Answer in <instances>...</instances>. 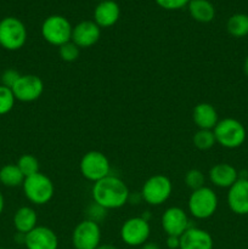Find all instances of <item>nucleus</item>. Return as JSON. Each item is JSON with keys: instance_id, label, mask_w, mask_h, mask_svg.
Listing matches in <instances>:
<instances>
[{"instance_id": "24", "label": "nucleus", "mask_w": 248, "mask_h": 249, "mask_svg": "<svg viewBox=\"0 0 248 249\" xmlns=\"http://www.w3.org/2000/svg\"><path fill=\"white\" fill-rule=\"evenodd\" d=\"M192 141H194V145L196 146V148L201 151L211 150L216 143L213 130H206V129H198L195 133Z\"/></svg>"}, {"instance_id": "32", "label": "nucleus", "mask_w": 248, "mask_h": 249, "mask_svg": "<svg viewBox=\"0 0 248 249\" xmlns=\"http://www.w3.org/2000/svg\"><path fill=\"white\" fill-rule=\"evenodd\" d=\"M167 247L169 249H179L180 248V237H177V236H168Z\"/></svg>"}, {"instance_id": "12", "label": "nucleus", "mask_w": 248, "mask_h": 249, "mask_svg": "<svg viewBox=\"0 0 248 249\" xmlns=\"http://www.w3.org/2000/svg\"><path fill=\"white\" fill-rule=\"evenodd\" d=\"M162 228L168 236H180L190 228L187 213L180 207H169L162 215Z\"/></svg>"}, {"instance_id": "36", "label": "nucleus", "mask_w": 248, "mask_h": 249, "mask_svg": "<svg viewBox=\"0 0 248 249\" xmlns=\"http://www.w3.org/2000/svg\"><path fill=\"white\" fill-rule=\"evenodd\" d=\"M243 72H245V74L248 77V56L246 57L245 63H243Z\"/></svg>"}, {"instance_id": "4", "label": "nucleus", "mask_w": 248, "mask_h": 249, "mask_svg": "<svg viewBox=\"0 0 248 249\" xmlns=\"http://www.w3.org/2000/svg\"><path fill=\"white\" fill-rule=\"evenodd\" d=\"M27 41V28L23 22L14 16L0 21V46L7 51H17Z\"/></svg>"}, {"instance_id": "30", "label": "nucleus", "mask_w": 248, "mask_h": 249, "mask_svg": "<svg viewBox=\"0 0 248 249\" xmlns=\"http://www.w3.org/2000/svg\"><path fill=\"white\" fill-rule=\"evenodd\" d=\"M19 77H21V74H19L16 70H14V68L5 70L1 74V85L12 89V87L16 84V82L19 79Z\"/></svg>"}, {"instance_id": "7", "label": "nucleus", "mask_w": 248, "mask_h": 249, "mask_svg": "<svg viewBox=\"0 0 248 249\" xmlns=\"http://www.w3.org/2000/svg\"><path fill=\"white\" fill-rule=\"evenodd\" d=\"M173 192V184L165 175L157 174L148 178L141 189V197L150 206H160L169 199Z\"/></svg>"}, {"instance_id": "13", "label": "nucleus", "mask_w": 248, "mask_h": 249, "mask_svg": "<svg viewBox=\"0 0 248 249\" xmlns=\"http://www.w3.org/2000/svg\"><path fill=\"white\" fill-rule=\"evenodd\" d=\"M226 201L230 211L236 215H248V179L238 178L229 189Z\"/></svg>"}, {"instance_id": "37", "label": "nucleus", "mask_w": 248, "mask_h": 249, "mask_svg": "<svg viewBox=\"0 0 248 249\" xmlns=\"http://www.w3.org/2000/svg\"><path fill=\"white\" fill-rule=\"evenodd\" d=\"M96 1H99V2H100V1H104V0H96Z\"/></svg>"}, {"instance_id": "26", "label": "nucleus", "mask_w": 248, "mask_h": 249, "mask_svg": "<svg viewBox=\"0 0 248 249\" xmlns=\"http://www.w3.org/2000/svg\"><path fill=\"white\" fill-rule=\"evenodd\" d=\"M15 101L16 99L12 90L4 85H0V116H5L11 112L15 106Z\"/></svg>"}, {"instance_id": "2", "label": "nucleus", "mask_w": 248, "mask_h": 249, "mask_svg": "<svg viewBox=\"0 0 248 249\" xmlns=\"http://www.w3.org/2000/svg\"><path fill=\"white\" fill-rule=\"evenodd\" d=\"M216 143L224 148L235 150L241 147L247 139L245 125L235 118H224L213 129Z\"/></svg>"}, {"instance_id": "18", "label": "nucleus", "mask_w": 248, "mask_h": 249, "mask_svg": "<svg viewBox=\"0 0 248 249\" xmlns=\"http://www.w3.org/2000/svg\"><path fill=\"white\" fill-rule=\"evenodd\" d=\"M208 177L214 186L229 190L238 180V172L229 163H218L211 168Z\"/></svg>"}, {"instance_id": "29", "label": "nucleus", "mask_w": 248, "mask_h": 249, "mask_svg": "<svg viewBox=\"0 0 248 249\" xmlns=\"http://www.w3.org/2000/svg\"><path fill=\"white\" fill-rule=\"evenodd\" d=\"M155 1L162 9L168 10V11H174V10H180L187 6L190 0H155Z\"/></svg>"}, {"instance_id": "33", "label": "nucleus", "mask_w": 248, "mask_h": 249, "mask_svg": "<svg viewBox=\"0 0 248 249\" xmlns=\"http://www.w3.org/2000/svg\"><path fill=\"white\" fill-rule=\"evenodd\" d=\"M140 249H159V247H158V245H156L153 242H146L141 246Z\"/></svg>"}, {"instance_id": "20", "label": "nucleus", "mask_w": 248, "mask_h": 249, "mask_svg": "<svg viewBox=\"0 0 248 249\" xmlns=\"http://www.w3.org/2000/svg\"><path fill=\"white\" fill-rule=\"evenodd\" d=\"M38 215L36 212L31 207H21L16 211L14 215V226L17 232L27 235L34 228H36Z\"/></svg>"}, {"instance_id": "9", "label": "nucleus", "mask_w": 248, "mask_h": 249, "mask_svg": "<svg viewBox=\"0 0 248 249\" xmlns=\"http://www.w3.org/2000/svg\"><path fill=\"white\" fill-rule=\"evenodd\" d=\"M101 229L95 221L85 219L74 228L72 245L75 249H96L101 245Z\"/></svg>"}, {"instance_id": "16", "label": "nucleus", "mask_w": 248, "mask_h": 249, "mask_svg": "<svg viewBox=\"0 0 248 249\" xmlns=\"http://www.w3.org/2000/svg\"><path fill=\"white\" fill-rule=\"evenodd\" d=\"M214 242L211 233L202 229L190 226L180 236L179 249H213Z\"/></svg>"}, {"instance_id": "5", "label": "nucleus", "mask_w": 248, "mask_h": 249, "mask_svg": "<svg viewBox=\"0 0 248 249\" xmlns=\"http://www.w3.org/2000/svg\"><path fill=\"white\" fill-rule=\"evenodd\" d=\"M189 213L196 219H208L218 209V196L211 187L203 186L192 191L187 201Z\"/></svg>"}, {"instance_id": "35", "label": "nucleus", "mask_w": 248, "mask_h": 249, "mask_svg": "<svg viewBox=\"0 0 248 249\" xmlns=\"http://www.w3.org/2000/svg\"><path fill=\"white\" fill-rule=\"evenodd\" d=\"M96 249H117L113 245H109V243H105V245H100Z\"/></svg>"}, {"instance_id": "22", "label": "nucleus", "mask_w": 248, "mask_h": 249, "mask_svg": "<svg viewBox=\"0 0 248 249\" xmlns=\"http://www.w3.org/2000/svg\"><path fill=\"white\" fill-rule=\"evenodd\" d=\"M226 31L235 38H245L248 36V15L235 14L229 17Z\"/></svg>"}, {"instance_id": "1", "label": "nucleus", "mask_w": 248, "mask_h": 249, "mask_svg": "<svg viewBox=\"0 0 248 249\" xmlns=\"http://www.w3.org/2000/svg\"><path fill=\"white\" fill-rule=\"evenodd\" d=\"M92 199L106 211L118 209L125 206L129 201L128 186L118 177L108 175L99 181L94 182L91 189Z\"/></svg>"}, {"instance_id": "17", "label": "nucleus", "mask_w": 248, "mask_h": 249, "mask_svg": "<svg viewBox=\"0 0 248 249\" xmlns=\"http://www.w3.org/2000/svg\"><path fill=\"white\" fill-rule=\"evenodd\" d=\"M121 16V7L114 0H104L96 5L92 21L100 28H109L118 22Z\"/></svg>"}, {"instance_id": "34", "label": "nucleus", "mask_w": 248, "mask_h": 249, "mask_svg": "<svg viewBox=\"0 0 248 249\" xmlns=\"http://www.w3.org/2000/svg\"><path fill=\"white\" fill-rule=\"evenodd\" d=\"M4 207H5V199H4V196H2L1 191H0V215H1L2 211H4Z\"/></svg>"}, {"instance_id": "10", "label": "nucleus", "mask_w": 248, "mask_h": 249, "mask_svg": "<svg viewBox=\"0 0 248 249\" xmlns=\"http://www.w3.org/2000/svg\"><path fill=\"white\" fill-rule=\"evenodd\" d=\"M151 228L142 216H134L124 221L121 228V238L126 246L141 247L150 237Z\"/></svg>"}, {"instance_id": "38", "label": "nucleus", "mask_w": 248, "mask_h": 249, "mask_svg": "<svg viewBox=\"0 0 248 249\" xmlns=\"http://www.w3.org/2000/svg\"><path fill=\"white\" fill-rule=\"evenodd\" d=\"M0 249H6V248H0Z\"/></svg>"}, {"instance_id": "25", "label": "nucleus", "mask_w": 248, "mask_h": 249, "mask_svg": "<svg viewBox=\"0 0 248 249\" xmlns=\"http://www.w3.org/2000/svg\"><path fill=\"white\" fill-rule=\"evenodd\" d=\"M17 167L21 170L24 178H28L31 175L39 173V162L34 156L32 155H23L18 158Z\"/></svg>"}, {"instance_id": "21", "label": "nucleus", "mask_w": 248, "mask_h": 249, "mask_svg": "<svg viewBox=\"0 0 248 249\" xmlns=\"http://www.w3.org/2000/svg\"><path fill=\"white\" fill-rule=\"evenodd\" d=\"M187 10L190 16L199 23H209L215 17V9L209 0H190Z\"/></svg>"}, {"instance_id": "31", "label": "nucleus", "mask_w": 248, "mask_h": 249, "mask_svg": "<svg viewBox=\"0 0 248 249\" xmlns=\"http://www.w3.org/2000/svg\"><path fill=\"white\" fill-rule=\"evenodd\" d=\"M88 216H89V220H92L95 221V223L99 224L100 220H102V219L106 216V209L102 208L101 206H99L97 203H95V202H92L91 206L89 207V209H88Z\"/></svg>"}, {"instance_id": "28", "label": "nucleus", "mask_w": 248, "mask_h": 249, "mask_svg": "<svg viewBox=\"0 0 248 249\" xmlns=\"http://www.w3.org/2000/svg\"><path fill=\"white\" fill-rule=\"evenodd\" d=\"M58 55L65 62H74L79 57V48L73 41H68L58 48Z\"/></svg>"}, {"instance_id": "6", "label": "nucleus", "mask_w": 248, "mask_h": 249, "mask_svg": "<svg viewBox=\"0 0 248 249\" xmlns=\"http://www.w3.org/2000/svg\"><path fill=\"white\" fill-rule=\"evenodd\" d=\"M73 27L66 17L61 15H51L44 19L41 24V36L50 45L60 48L72 39Z\"/></svg>"}, {"instance_id": "19", "label": "nucleus", "mask_w": 248, "mask_h": 249, "mask_svg": "<svg viewBox=\"0 0 248 249\" xmlns=\"http://www.w3.org/2000/svg\"><path fill=\"white\" fill-rule=\"evenodd\" d=\"M192 119L198 129L213 130L219 122L218 112L213 105L208 102H201L196 105L192 111Z\"/></svg>"}, {"instance_id": "8", "label": "nucleus", "mask_w": 248, "mask_h": 249, "mask_svg": "<svg viewBox=\"0 0 248 249\" xmlns=\"http://www.w3.org/2000/svg\"><path fill=\"white\" fill-rule=\"evenodd\" d=\"M79 169L87 180L96 182L111 175V164L106 156L100 151H89L82 157Z\"/></svg>"}, {"instance_id": "23", "label": "nucleus", "mask_w": 248, "mask_h": 249, "mask_svg": "<svg viewBox=\"0 0 248 249\" xmlns=\"http://www.w3.org/2000/svg\"><path fill=\"white\" fill-rule=\"evenodd\" d=\"M24 179L23 174L18 169L17 164H6L0 169V184L6 187L22 186Z\"/></svg>"}, {"instance_id": "11", "label": "nucleus", "mask_w": 248, "mask_h": 249, "mask_svg": "<svg viewBox=\"0 0 248 249\" xmlns=\"http://www.w3.org/2000/svg\"><path fill=\"white\" fill-rule=\"evenodd\" d=\"M15 99L21 102H33L44 92V83L40 77L34 74H24L19 77L12 87Z\"/></svg>"}, {"instance_id": "14", "label": "nucleus", "mask_w": 248, "mask_h": 249, "mask_svg": "<svg viewBox=\"0 0 248 249\" xmlns=\"http://www.w3.org/2000/svg\"><path fill=\"white\" fill-rule=\"evenodd\" d=\"M100 36L101 28L94 21L87 19L73 27L71 41H73L79 49H88L95 45L99 41Z\"/></svg>"}, {"instance_id": "27", "label": "nucleus", "mask_w": 248, "mask_h": 249, "mask_svg": "<svg viewBox=\"0 0 248 249\" xmlns=\"http://www.w3.org/2000/svg\"><path fill=\"white\" fill-rule=\"evenodd\" d=\"M204 181H206V178H204V174L199 169H190L185 174V184L192 191L203 187Z\"/></svg>"}, {"instance_id": "15", "label": "nucleus", "mask_w": 248, "mask_h": 249, "mask_svg": "<svg viewBox=\"0 0 248 249\" xmlns=\"http://www.w3.org/2000/svg\"><path fill=\"white\" fill-rule=\"evenodd\" d=\"M27 249H57L58 237L55 231L46 226H36L24 238Z\"/></svg>"}, {"instance_id": "3", "label": "nucleus", "mask_w": 248, "mask_h": 249, "mask_svg": "<svg viewBox=\"0 0 248 249\" xmlns=\"http://www.w3.org/2000/svg\"><path fill=\"white\" fill-rule=\"evenodd\" d=\"M22 187L26 198L36 206L49 203L55 194V186L51 179L40 172L26 178Z\"/></svg>"}]
</instances>
